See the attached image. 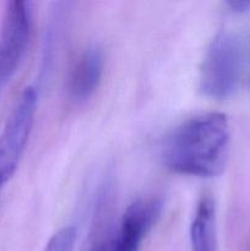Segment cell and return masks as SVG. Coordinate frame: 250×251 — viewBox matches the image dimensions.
<instances>
[{
  "label": "cell",
  "mask_w": 250,
  "mask_h": 251,
  "mask_svg": "<svg viewBox=\"0 0 250 251\" xmlns=\"http://www.w3.org/2000/svg\"><path fill=\"white\" fill-rule=\"evenodd\" d=\"M230 127L223 113H205L181 123L162 145V161L176 174L213 178L225 171Z\"/></svg>",
  "instance_id": "1"
},
{
  "label": "cell",
  "mask_w": 250,
  "mask_h": 251,
  "mask_svg": "<svg viewBox=\"0 0 250 251\" xmlns=\"http://www.w3.org/2000/svg\"><path fill=\"white\" fill-rule=\"evenodd\" d=\"M243 69V44L232 32H220L212 38L203 55L200 87L206 96L217 100L234 92Z\"/></svg>",
  "instance_id": "2"
},
{
  "label": "cell",
  "mask_w": 250,
  "mask_h": 251,
  "mask_svg": "<svg viewBox=\"0 0 250 251\" xmlns=\"http://www.w3.org/2000/svg\"><path fill=\"white\" fill-rule=\"evenodd\" d=\"M37 92L27 87L20 96L0 134V183H7L16 172L33 127Z\"/></svg>",
  "instance_id": "3"
},
{
  "label": "cell",
  "mask_w": 250,
  "mask_h": 251,
  "mask_svg": "<svg viewBox=\"0 0 250 251\" xmlns=\"http://www.w3.org/2000/svg\"><path fill=\"white\" fill-rule=\"evenodd\" d=\"M163 202L156 196L134 201L123 213L114 232L93 251H139L150 230L161 217Z\"/></svg>",
  "instance_id": "4"
},
{
  "label": "cell",
  "mask_w": 250,
  "mask_h": 251,
  "mask_svg": "<svg viewBox=\"0 0 250 251\" xmlns=\"http://www.w3.org/2000/svg\"><path fill=\"white\" fill-rule=\"evenodd\" d=\"M32 28L29 4L22 0L7 2L0 29V83L14 76L26 53Z\"/></svg>",
  "instance_id": "5"
},
{
  "label": "cell",
  "mask_w": 250,
  "mask_h": 251,
  "mask_svg": "<svg viewBox=\"0 0 250 251\" xmlns=\"http://www.w3.org/2000/svg\"><path fill=\"white\" fill-rule=\"evenodd\" d=\"M104 71V54L98 46L83 49L69 69L66 92L75 102H83L95 93Z\"/></svg>",
  "instance_id": "6"
},
{
  "label": "cell",
  "mask_w": 250,
  "mask_h": 251,
  "mask_svg": "<svg viewBox=\"0 0 250 251\" xmlns=\"http://www.w3.org/2000/svg\"><path fill=\"white\" fill-rule=\"evenodd\" d=\"M191 251H216L217 227L216 205L210 195H203L196 203L190 225Z\"/></svg>",
  "instance_id": "7"
},
{
  "label": "cell",
  "mask_w": 250,
  "mask_h": 251,
  "mask_svg": "<svg viewBox=\"0 0 250 251\" xmlns=\"http://www.w3.org/2000/svg\"><path fill=\"white\" fill-rule=\"evenodd\" d=\"M76 229L74 227H65L58 230L49 239L43 251H73L76 242Z\"/></svg>",
  "instance_id": "8"
},
{
  "label": "cell",
  "mask_w": 250,
  "mask_h": 251,
  "mask_svg": "<svg viewBox=\"0 0 250 251\" xmlns=\"http://www.w3.org/2000/svg\"><path fill=\"white\" fill-rule=\"evenodd\" d=\"M228 6L237 12H244L250 10V0H235V1H228Z\"/></svg>",
  "instance_id": "9"
},
{
  "label": "cell",
  "mask_w": 250,
  "mask_h": 251,
  "mask_svg": "<svg viewBox=\"0 0 250 251\" xmlns=\"http://www.w3.org/2000/svg\"><path fill=\"white\" fill-rule=\"evenodd\" d=\"M2 188H4V185H2V184L0 183V194H1V190H2Z\"/></svg>",
  "instance_id": "10"
},
{
  "label": "cell",
  "mask_w": 250,
  "mask_h": 251,
  "mask_svg": "<svg viewBox=\"0 0 250 251\" xmlns=\"http://www.w3.org/2000/svg\"><path fill=\"white\" fill-rule=\"evenodd\" d=\"M90 251H93V250H92V249H91V250H90Z\"/></svg>",
  "instance_id": "11"
}]
</instances>
